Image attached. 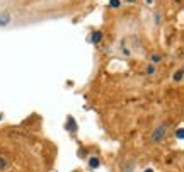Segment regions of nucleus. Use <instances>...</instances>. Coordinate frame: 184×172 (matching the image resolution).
<instances>
[{
	"instance_id": "5",
	"label": "nucleus",
	"mask_w": 184,
	"mask_h": 172,
	"mask_svg": "<svg viewBox=\"0 0 184 172\" xmlns=\"http://www.w3.org/2000/svg\"><path fill=\"white\" fill-rule=\"evenodd\" d=\"M90 39H92V43H99V41L102 39V33H101V31H96V33L92 34Z\"/></svg>"
},
{
	"instance_id": "12",
	"label": "nucleus",
	"mask_w": 184,
	"mask_h": 172,
	"mask_svg": "<svg viewBox=\"0 0 184 172\" xmlns=\"http://www.w3.org/2000/svg\"><path fill=\"white\" fill-rule=\"evenodd\" d=\"M145 4H147V5H154V0H145Z\"/></svg>"
},
{
	"instance_id": "1",
	"label": "nucleus",
	"mask_w": 184,
	"mask_h": 172,
	"mask_svg": "<svg viewBox=\"0 0 184 172\" xmlns=\"http://www.w3.org/2000/svg\"><path fill=\"white\" fill-rule=\"evenodd\" d=\"M166 133H167V125H158L157 128L152 131V142H160V140L166 136Z\"/></svg>"
},
{
	"instance_id": "14",
	"label": "nucleus",
	"mask_w": 184,
	"mask_h": 172,
	"mask_svg": "<svg viewBox=\"0 0 184 172\" xmlns=\"http://www.w3.org/2000/svg\"><path fill=\"white\" fill-rule=\"evenodd\" d=\"M126 2H135V0H126Z\"/></svg>"
},
{
	"instance_id": "8",
	"label": "nucleus",
	"mask_w": 184,
	"mask_h": 172,
	"mask_svg": "<svg viewBox=\"0 0 184 172\" xmlns=\"http://www.w3.org/2000/svg\"><path fill=\"white\" fill-rule=\"evenodd\" d=\"M119 4H121L119 0H111V2H109V5H111V7H114V9H116V7H119Z\"/></svg>"
},
{
	"instance_id": "11",
	"label": "nucleus",
	"mask_w": 184,
	"mask_h": 172,
	"mask_svg": "<svg viewBox=\"0 0 184 172\" xmlns=\"http://www.w3.org/2000/svg\"><path fill=\"white\" fill-rule=\"evenodd\" d=\"M152 60H154V62H160L162 56H160V55H152Z\"/></svg>"
},
{
	"instance_id": "7",
	"label": "nucleus",
	"mask_w": 184,
	"mask_h": 172,
	"mask_svg": "<svg viewBox=\"0 0 184 172\" xmlns=\"http://www.w3.org/2000/svg\"><path fill=\"white\" fill-rule=\"evenodd\" d=\"M145 72H147V73H150V75H152V73L155 72V65H148L147 68H145Z\"/></svg>"
},
{
	"instance_id": "6",
	"label": "nucleus",
	"mask_w": 184,
	"mask_h": 172,
	"mask_svg": "<svg viewBox=\"0 0 184 172\" xmlns=\"http://www.w3.org/2000/svg\"><path fill=\"white\" fill-rule=\"evenodd\" d=\"M68 130H70V131H75V130H77V125H75V121H74L72 116H68Z\"/></svg>"
},
{
	"instance_id": "10",
	"label": "nucleus",
	"mask_w": 184,
	"mask_h": 172,
	"mask_svg": "<svg viewBox=\"0 0 184 172\" xmlns=\"http://www.w3.org/2000/svg\"><path fill=\"white\" fill-rule=\"evenodd\" d=\"M5 167H7V160H5V158H0V170Z\"/></svg>"
},
{
	"instance_id": "15",
	"label": "nucleus",
	"mask_w": 184,
	"mask_h": 172,
	"mask_svg": "<svg viewBox=\"0 0 184 172\" xmlns=\"http://www.w3.org/2000/svg\"><path fill=\"white\" fill-rule=\"evenodd\" d=\"M0 119H2V114H0Z\"/></svg>"
},
{
	"instance_id": "3",
	"label": "nucleus",
	"mask_w": 184,
	"mask_h": 172,
	"mask_svg": "<svg viewBox=\"0 0 184 172\" xmlns=\"http://www.w3.org/2000/svg\"><path fill=\"white\" fill-rule=\"evenodd\" d=\"M99 165H101V160L97 157H90V158H89V167H90V169H97Z\"/></svg>"
},
{
	"instance_id": "2",
	"label": "nucleus",
	"mask_w": 184,
	"mask_h": 172,
	"mask_svg": "<svg viewBox=\"0 0 184 172\" xmlns=\"http://www.w3.org/2000/svg\"><path fill=\"white\" fill-rule=\"evenodd\" d=\"M10 22H12V14H10V12H7V10L0 12V27L9 26Z\"/></svg>"
},
{
	"instance_id": "13",
	"label": "nucleus",
	"mask_w": 184,
	"mask_h": 172,
	"mask_svg": "<svg viewBox=\"0 0 184 172\" xmlns=\"http://www.w3.org/2000/svg\"><path fill=\"white\" fill-rule=\"evenodd\" d=\"M145 172H154V170H152V169H147V170H145Z\"/></svg>"
},
{
	"instance_id": "9",
	"label": "nucleus",
	"mask_w": 184,
	"mask_h": 172,
	"mask_svg": "<svg viewBox=\"0 0 184 172\" xmlns=\"http://www.w3.org/2000/svg\"><path fill=\"white\" fill-rule=\"evenodd\" d=\"M176 135H177V138H179V140H182V138H184V136H182V135H184V130H182V128H179Z\"/></svg>"
},
{
	"instance_id": "4",
	"label": "nucleus",
	"mask_w": 184,
	"mask_h": 172,
	"mask_svg": "<svg viewBox=\"0 0 184 172\" xmlns=\"http://www.w3.org/2000/svg\"><path fill=\"white\" fill-rule=\"evenodd\" d=\"M182 77H184V72H182V68H179L176 73H174V82H182Z\"/></svg>"
}]
</instances>
